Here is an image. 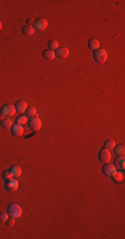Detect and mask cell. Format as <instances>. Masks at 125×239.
<instances>
[{"mask_svg": "<svg viewBox=\"0 0 125 239\" xmlns=\"http://www.w3.org/2000/svg\"><path fill=\"white\" fill-rule=\"evenodd\" d=\"M112 179H113L115 182H117V183H121L123 181H124V173L123 171H116V173L112 175Z\"/></svg>", "mask_w": 125, "mask_h": 239, "instance_id": "obj_14", "label": "cell"}, {"mask_svg": "<svg viewBox=\"0 0 125 239\" xmlns=\"http://www.w3.org/2000/svg\"><path fill=\"white\" fill-rule=\"evenodd\" d=\"M93 58L96 62H99V64H104L107 60H108V52L105 49H101L99 48L97 51H95V54H93Z\"/></svg>", "mask_w": 125, "mask_h": 239, "instance_id": "obj_2", "label": "cell"}, {"mask_svg": "<svg viewBox=\"0 0 125 239\" xmlns=\"http://www.w3.org/2000/svg\"><path fill=\"white\" fill-rule=\"evenodd\" d=\"M8 215L10 217H14V218H19L23 215V209L19 206L18 203H11L8 206Z\"/></svg>", "mask_w": 125, "mask_h": 239, "instance_id": "obj_1", "label": "cell"}, {"mask_svg": "<svg viewBox=\"0 0 125 239\" xmlns=\"http://www.w3.org/2000/svg\"><path fill=\"white\" fill-rule=\"evenodd\" d=\"M2 113L6 117H12V116H15V113H16V108H15V105H12V104H7V105L3 106Z\"/></svg>", "mask_w": 125, "mask_h": 239, "instance_id": "obj_7", "label": "cell"}, {"mask_svg": "<svg viewBox=\"0 0 125 239\" xmlns=\"http://www.w3.org/2000/svg\"><path fill=\"white\" fill-rule=\"evenodd\" d=\"M28 124H30L31 130H33V132H39L41 129V125H43L39 116H35V117H32L31 120H28Z\"/></svg>", "mask_w": 125, "mask_h": 239, "instance_id": "obj_3", "label": "cell"}, {"mask_svg": "<svg viewBox=\"0 0 125 239\" xmlns=\"http://www.w3.org/2000/svg\"><path fill=\"white\" fill-rule=\"evenodd\" d=\"M15 108H16V112H20V113H24L28 109V104L26 102V101H18L15 104Z\"/></svg>", "mask_w": 125, "mask_h": 239, "instance_id": "obj_12", "label": "cell"}, {"mask_svg": "<svg viewBox=\"0 0 125 239\" xmlns=\"http://www.w3.org/2000/svg\"><path fill=\"white\" fill-rule=\"evenodd\" d=\"M3 179H6V181H8V179H11V178H14V174H12V171H11V169L10 170H6L3 173Z\"/></svg>", "mask_w": 125, "mask_h": 239, "instance_id": "obj_24", "label": "cell"}, {"mask_svg": "<svg viewBox=\"0 0 125 239\" xmlns=\"http://www.w3.org/2000/svg\"><path fill=\"white\" fill-rule=\"evenodd\" d=\"M19 189V181L16 178H11L6 181V190L7 191H16Z\"/></svg>", "mask_w": 125, "mask_h": 239, "instance_id": "obj_5", "label": "cell"}, {"mask_svg": "<svg viewBox=\"0 0 125 239\" xmlns=\"http://www.w3.org/2000/svg\"><path fill=\"white\" fill-rule=\"evenodd\" d=\"M33 24H35V20L28 19V24H27V26H32V27H33Z\"/></svg>", "mask_w": 125, "mask_h": 239, "instance_id": "obj_27", "label": "cell"}, {"mask_svg": "<svg viewBox=\"0 0 125 239\" xmlns=\"http://www.w3.org/2000/svg\"><path fill=\"white\" fill-rule=\"evenodd\" d=\"M2 28H3V24H2V22H0V31H2Z\"/></svg>", "mask_w": 125, "mask_h": 239, "instance_id": "obj_29", "label": "cell"}, {"mask_svg": "<svg viewBox=\"0 0 125 239\" xmlns=\"http://www.w3.org/2000/svg\"><path fill=\"white\" fill-rule=\"evenodd\" d=\"M2 126L4 129H11L12 126H14V122H12L11 117H6L4 120H2Z\"/></svg>", "mask_w": 125, "mask_h": 239, "instance_id": "obj_15", "label": "cell"}, {"mask_svg": "<svg viewBox=\"0 0 125 239\" xmlns=\"http://www.w3.org/2000/svg\"><path fill=\"white\" fill-rule=\"evenodd\" d=\"M43 57L45 60H53V58L56 57V52L52 51V49H45L43 52Z\"/></svg>", "mask_w": 125, "mask_h": 239, "instance_id": "obj_13", "label": "cell"}, {"mask_svg": "<svg viewBox=\"0 0 125 239\" xmlns=\"http://www.w3.org/2000/svg\"><path fill=\"white\" fill-rule=\"evenodd\" d=\"M56 57H61V58H67L69 56V49L65 47H59L56 49Z\"/></svg>", "mask_w": 125, "mask_h": 239, "instance_id": "obj_11", "label": "cell"}, {"mask_svg": "<svg viewBox=\"0 0 125 239\" xmlns=\"http://www.w3.org/2000/svg\"><path fill=\"white\" fill-rule=\"evenodd\" d=\"M28 117L27 116H20L18 120H16V124H19V125H24V124H27L28 122Z\"/></svg>", "mask_w": 125, "mask_h": 239, "instance_id": "obj_23", "label": "cell"}, {"mask_svg": "<svg viewBox=\"0 0 125 239\" xmlns=\"http://www.w3.org/2000/svg\"><path fill=\"white\" fill-rule=\"evenodd\" d=\"M115 146H116V141H113V140H107L104 142V148L108 150H113Z\"/></svg>", "mask_w": 125, "mask_h": 239, "instance_id": "obj_19", "label": "cell"}, {"mask_svg": "<svg viewBox=\"0 0 125 239\" xmlns=\"http://www.w3.org/2000/svg\"><path fill=\"white\" fill-rule=\"evenodd\" d=\"M15 219H16V218H14V217H8V219H7L6 223L10 226V227H12V226L15 225Z\"/></svg>", "mask_w": 125, "mask_h": 239, "instance_id": "obj_26", "label": "cell"}, {"mask_svg": "<svg viewBox=\"0 0 125 239\" xmlns=\"http://www.w3.org/2000/svg\"><path fill=\"white\" fill-rule=\"evenodd\" d=\"M88 45H89L91 49H93V51H97V49L100 48V41L97 39H91L89 43H88Z\"/></svg>", "mask_w": 125, "mask_h": 239, "instance_id": "obj_16", "label": "cell"}, {"mask_svg": "<svg viewBox=\"0 0 125 239\" xmlns=\"http://www.w3.org/2000/svg\"><path fill=\"white\" fill-rule=\"evenodd\" d=\"M99 159H100V162H103V163H108V162H111V159H112V153H111V150H108V149H101L99 152Z\"/></svg>", "mask_w": 125, "mask_h": 239, "instance_id": "obj_4", "label": "cell"}, {"mask_svg": "<svg viewBox=\"0 0 125 239\" xmlns=\"http://www.w3.org/2000/svg\"><path fill=\"white\" fill-rule=\"evenodd\" d=\"M116 171H117V169H116V166L115 165H112V163H104V167H103V173L107 175V177H112Z\"/></svg>", "mask_w": 125, "mask_h": 239, "instance_id": "obj_6", "label": "cell"}, {"mask_svg": "<svg viewBox=\"0 0 125 239\" xmlns=\"http://www.w3.org/2000/svg\"><path fill=\"white\" fill-rule=\"evenodd\" d=\"M115 150H116V154H117V156H124V154H125V146L123 144L121 145H116Z\"/></svg>", "mask_w": 125, "mask_h": 239, "instance_id": "obj_21", "label": "cell"}, {"mask_svg": "<svg viewBox=\"0 0 125 239\" xmlns=\"http://www.w3.org/2000/svg\"><path fill=\"white\" fill-rule=\"evenodd\" d=\"M35 31H36V29L33 28L32 26H26V27L23 28L24 35H27V36H32V35H35Z\"/></svg>", "mask_w": 125, "mask_h": 239, "instance_id": "obj_18", "label": "cell"}, {"mask_svg": "<svg viewBox=\"0 0 125 239\" xmlns=\"http://www.w3.org/2000/svg\"><path fill=\"white\" fill-rule=\"evenodd\" d=\"M8 217H10L8 215V213H0V222H4V223H6Z\"/></svg>", "mask_w": 125, "mask_h": 239, "instance_id": "obj_25", "label": "cell"}, {"mask_svg": "<svg viewBox=\"0 0 125 239\" xmlns=\"http://www.w3.org/2000/svg\"><path fill=\"white\" fill-rule=\"evenodd\" d=\"M48 49H52V51H56L57 48H59V43H57L56 40H49L48 41Z\"/></svg>", "mask_w": 125, "mask_h": 239, "instance_id": "obj_22", "label": "cell"}, {"mask_svg": "<svg viewBox=\"0 0 125 239\" xmlns=\"http://www.w3.org/2000/svg\"><path fill=\"white\" fill-rule=\"evenodd\" d=\"M26 116L28 117V118H32V117H35L37 116V110H36V108H28L27 110H26Z\"/></svg>", "mask_w": 125, "mask_h": 239, "instance_id": "obj_20", "label": "cell"}, {"mask_svg": "<svg viewBox=\"0 0 125 239\" xmlns=\"http://www.w3.org/2000/svg\"><path fill=\"white\" fill-rule=\"evenodd\" d=\"M47 27H48L47 19H37L35 20V24H33V28L36 31H44V29H47Z\"/></svg>", "mask_w": 125, "mask_h": 239, "instance_id": "obj_8", "label": "cell"}, {"mask_svg": "<svg viewBox=\"0 0 125 239\" xmlns=\"http://www.w3.org/2000/svg\"><path fill=\"white\" fill-rule=\"evenodd\" d=\"M11 132L14 136L16 137H22L24 134V129H23V125H19V124H15L14 126L11 128Z\"/></svg>", "mask_w": 125, "mask_h": 239, "instance_id": "obj_10", "label": "cell"}, {"mask_svg": "<svg viewBox=\"0 0 125 239\" xmlns=\"http://www.w3.org/2000/svg\"><path fill=\"white\" fill-rule=\"evenodd\" d=\"M11 171H12V174H14V178H18V177H20L22 175V173H23V170H22V167L20 166H12L11 167Z\"/></svg>", "mask_w": 125, "mask_h": 239, "instance_id": "obj_17", "label": "cell"}, {"mask_svg": "<svg viewBox=\"0 0 125 239\" xmlns=\"http://www.w3.org/2000/svg\"><path fill=\"white\" fill-rule=\"evenodd\" d=\"M115 166H116V169L120 170V171H123L125 169V158H124V156H117V157H116Z\"/></svg>", "mask_w": 125, "mask_h": 239, "instance_id": "obj_9", "label": "cell"}, {"mask_svg": "<svg viewBox=\"0 0 125 239\" xmlns=\"http://www.w3.org/2000/svg\"><path fill=\"white\" fill-rule=\"evenodd\" d=\"M4 118H6V116H4V114H3V113H2V112H0V120H4Z\"/></svg>", "mask_w": 125, "mask_h": 239, "instance_id": "obj_28", "label": "cell"}]
</instances>
